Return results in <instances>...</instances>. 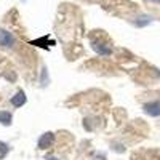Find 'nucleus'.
<instances>
[{"mask_svg": "<svg viewBox=\"0 0 160 160\" xmlns=\"http://www.w3.org/2000/svg\"><path fill=\"white\" fill-rule=\"evenodd\" d=\"M16 43V38L10 31H5V29H0V45L3 48H13Z\"/></svg>", "mask_w": 160, "mask_h": 160, "instance_id": "nucleus-1", "label": "nucleus"}, {"mask_svg": "<svg viewBox=\"0 0 160 160\" xmlns=\"http://www.w3.org/2000/svg\"><path fill=\"white\" fill-rule=\"evenodd\" d=\"M142 111L148 114V115H151V117H160V99L146 102L142 106Z\"/></svg>", "mask_w": 160, "mask_h": 160, "instance_id": "nucleus-2", "label": "nucleus"}, {"mask_svg": "<svg viewBox=\"0 0 160 160\" xmlns=\"http://www.w3.org/2000/svg\"><path fill=\"white\" fill-rule=\"evenodd\" d=\"M53 142H55V135H53V133H43V135L38 138L37 146H38V149L43 151V149H48Z\"/></svg>", "mask_w": 160, "mask_h": 160, "instance_id": "nucleus-3", "label": "nucleus"}, {"mask_svg": "<svg viewBox=\"0 0 160 160\" xmlns=\"http://www.w3.org/2000/svg\"><path fill=\"white\" fill-rule=\"evenodd\" d=\"M26 101H28V98H26V93L22 90H19L15 96H11V104L15 108H21V106L26 104Z\"/></svg>", "mask_w": 160, "mask_h": 160, "instance_id": "nucleus-4", "label": "nucleus"}, {"mask_svg": "<svg viewBox=\"0 0 160 160\" xmlns=\"http://www.w3.org/2000/svg\"><path fill=\"white\" fill-rule=\"evenodd\" d=\"M91 47L96 50V53H99V55H104V56H109L111 55V48L109 47H102V43H98V42H95V40H93L91 42Z\"/></svg>", "mask_w": 160, "mask_h": 160, "instance_id": "nucleus-5", "label": "nucleus"}, {"mask_svg": "<svg viewBox=\"0 0 160 160\" xmlns=\"http://www.w3.org/2000/svg\"><path fill=\"white\" fill-rule=\"evenodd\" d=\"M11 118H13V115L8 111H0V123L2 125H10Z\"/></svg>", "mask_w": 160, "mask_h": 160, "instance_id": "nucleus-6", "label": "nucleus"}, {"mask_svg": "<svg viewBox=\"0 0 160 160\" xmlns=\"http://www.w3.org/2000/svg\"><path fill=\"white\" fill-rule=\"evenodd\" d=\"M148 3H152V5H160V0H144Z\"/></svg>", "mask_w": 160, "mask_h": 160, "instance_id": "nucleus-7", "label": "nucleus"}, {"mask_svg": "<svg viewBox=\"0 0 160 160\" xmlns=\"http://www.w3.org/2000/svg\"><path fill=\"white\" fill-rule=\"evenodd\" d=\"M47 160H58L56 157H47Z\"/></svg>", "mask_w": 160, "mask_h": 160, "instance_id": "nucleus-8", "label": "nucleus"}, {"mask_svg": "<svg viewBox=\"0 0 160 160\" xmlns=\"http://www.w3.org/2000/svg\"><path fill=\"white\" fill-rule=\"evenodd\" d=\"M22 2H26V0H22Z\"/></svg>", "mask_w": 160, "mask_h": 160, "instance_id": "nucleus-9", "label": "nucleus"}]
</instances>
